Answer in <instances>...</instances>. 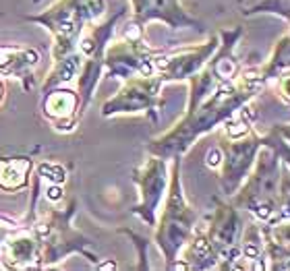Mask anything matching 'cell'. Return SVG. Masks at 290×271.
Returning <instances> with one entry per match:
<instances>
[{
	"mask_svg": "<svg viewBox=\"0 0 290 271\" xmlns=\"http://www.w3.org/2000/svg\"><path fill=\"white\" fill-rule=\"evenodd\" d=\"M240 38V29L222 33V48L205 62L201 70L189 79L191 93L189 106L182 118L168 133L154 139L147 145V153L164 160L182 156L201 135L222 124L232 114H236L249 98L263 89L265 79L257 70H247L236 83L238 62L232 56V48Z\"/></svg>",
	"mask_w": 290,
	"mask_h": 271,
	"instance_id": "cell-1",
	"label": "cell"
},
{
	"mask_svg": "<svg viewBox=\"0 0 290 271\" xmlns=\"http://www.w3.org/2000/svg\"><path fill=\"white\" fill-rule=\"evenodd\" d=\"M33 201L36 195L31 197V209L27 214L29 219V230L36 236L38 246H40V257H42V269L54 267L60 263L68 255H83L87 261L98 263L96 253H91V240L85 238L81 232L73 228V216L77 203L71 201L68 207L58 209V207H48L44 214L33 216Z\"/></svg>",
	"mask_w": 290,
	"mask_h": 271,
	"instance_id": "cell-2",
	"label": "cell"
},
{
	"mask_svg": "<svg viewBox=\"0 0 290 271\" xmlns=\"http://www.w3.org/2000/svg\"><path fill=\"white\" fill-rule=\"evenodd\" d=\"M106 10V0H56L52 6L42 10L40 15H29L25 21L38 23L52 33V62L62 60L64 56L77 50L81 33L89 23Z\"/></svg>",
	"mask_w": 290,
	"mask_h": 271,
	"instance_id": "cell-3",
	"label": "cell"
},
{
	"mask_svg": "<svg viewBox=\"0 0 290 271\" xmlns=\"http://www.w3.org/2000/svg\"><path fill=\"white\" fill-rule=\"evenodd\" d=\"M172 178L166 195V203L162 209V216L156 221V236L154 242L166 257L168 267H174L178 261V255L193 238V232L199 223V216L189 207L180 184V156L172 158Z\"/></svg>",
	"mask_w": 290,
	"mask_h": 271,
	"instance_id": "cell-4",
	"label": "cell"
},
{
	"mask_svg": "<svg viewBox=\"0 0 290 271\" xmlns=\"http://www.w3.org/2000/svg\"><path fill=\"white\" fill-rule=\"evenodd\" d=\"M162 85L164 79L160 75H135L124 79L120 91L112 96L102 106V116H116V114H137L143 112L152 116V120L158 122V112L162 108Z\"/></svg>",
	"mask_w": 290,
	"mask_h": 271,
	"instance_id": "cell-5",
	"label": "cell"
},
{
	"mask_svg": "<svg viewBox=\"0 0 290 271\" xmlns=\"http://www.w3.org/2000/svg\"><path fill=\"white\" fill-rule=\"evenodd\" d=\"M278 160H280V156L276 149L259 156L257 168H255L251 180L242 186V191L234 199V207H247L255 214V217L263 221L272 217V214L278 209V193H280L276 191V184L280 182V176L276 170Z\"/></svg>",
	"mask_w": 290,
	"mask_h": 271,
	"instance_id": "cell-6",
	"label": "cell"
},
{
	"mask_svg": "<svg viewBox=\"0 0 290 271\" xmlns=\"http://www.w3.org/2000/svg\"><path fill=\"white\" fill-rule=\"evenodd\" d=\"M168 160L149 153V158L133 172V180L139 188V203L133 214L141 217L147 226H156L160 205L166 197L168 186Z\"/></svg>",
	"mask_w": 290,
	"mask_h": 271,
	"instance_id": "cell-7",
	"label": "cell"
},
{
	"mask_svg": "<svg viewBox=\"0 0 290 271\" xmlns=\"http://www.w3.org/2000/svg\"><path fill=\"white\" fill-rule=\"evenodd\" d=\"M218 50V38H212L207 44L201 46H189V48H176V50H156V75L164 79V83L170 81H182L191 79L197 70H201L205 62L214 56Z\"/></svg>",
	"mask_w": 290,
	"mask_h": 271,
	"instance_id": "cell-8",
	"label": "cell"
},
{
	"mask_svg": "<svg viewBox=\"0 0 290 271\" xmlns=\"http://www.w3.org/2000/svg\"><path fill=\"white\" fill-rule=\"evenodd\" d=\"M265 147V139L257 135H245L238 139H228L222 141V191L224 195H234L240 180L245 178L249 172L251 163L257 156V151Z\"/></svg>",
	"mask_w": 290,
	"mask_h": 271,
	"instance_id": "cell-9",
	"label": "cell"
},
{
	"mask_svg": "<svg viewBox=\"0 0 290 271\" xmlns=\"http://www.w3.org/2000/svg\"><path fill=\"white\" fill-rule=\"evenodd\" d=\"M42 114L48 120L54 131L58 133H71L79 122V116L83 112V104L77 89L68 85H58L42 91Z\"/></svg>",
	"mask_w": 290,
	"mask_h": 271,
	"instance_id": "cell-10",
	"label": "cell"
},
{
	"mask_svg": "<svg viewBox=\"0 0 290 271\" xmlns=\"http://www.w3.org/2000/svg\"><path fill=\"white\" fill-rule=\"evenodd\" d=\"M133 4V21L145 27L149 21H162L172 29L195 27L203 29V25L195 17L180 6V0H131Z\"/></svg>",
	"mask_w": 290,
	"mask_h": 271,
	"instance_id": "cell-11",
	"label": "cell"
},
{
	"mask_svg": "<svg viewBox=\"0 0 290 271\" xmlns=\"http://www.w3.org/2000/svg\"><path fill=\"white\" fill-rule=\"evenodd\" d=\"M0 263L6 269H42L40 246L29 230V219L0 246Z\"/></svg>",
	"mask_w": 290,
	"mask_h": 271,
	"instance_id": "cell-12",
	"label": "cell"
},
{
	"mask_svg": "<svg viewBox=\"0 0 290 271\" xmlns=\"http://www.w3.org/2000/svg\"><path fill=\"white\" fill-rule=\"evenodd\" d=\"M33 168H36V163L27 156L0 158V191L17 193L29 188Z\"/></svg>",
	"mask_w": 290,
	"mask_h": 271,
	"instance_id": "cell-13",
	"label": "cell"
},
{
	"mask_svg": "<svg viewBox=\"0 0 290 271\" xmlns=\"http://www.w3.org/2000/svg\"><path fill=\"white\" fill-rule=\"evenodd\" d=\"M27 223V219H10L6 216H0V246H2L15 232H19Z\"/></svg>",
	"mask_w": 290,
	"mask_h": 271,
	"instance_id": "cell-14",
	"label": "cell"
},
{
	"mask_svg": "<svg viewBox=\"0 0 290 271\" xmlns=\"http://www.w3.org/2000/svg\"><path fill=\"white\" fill-rule=\"evenodd\" d=\"M278 96L286 104H290V66L282 68L278 73Z\"/></svg>",
	"mask_w": 290,
	"mask_h": 271,
	"instance_id": "cell-15",
	"label": "cell"
},
{
	"mask_svg": "<svg viewBox=\"0 0 290 271\" xmlns=\"http://www.w3.org/2000/svg\"><path fill=\"white\" fill-rule=\"evenodd\" d=\"M207 166H222V149H212L210 153H207Z\"/></svg>",
	"mask_w": 290,
	"mask_h": 271,
	"instance_id": "cell-16",
	"label": "cell"
},
{
	"mask_svg": "<svg viewBox=\"0 0 290 271\" xmlns=\"http://www.w3.org/2000/svg\"><path fill=\"white\" fill-rule=\"evenodd\" d=\"M4 98H6V83H4V77H0V106H2Z\"/></svg>",
	"mask_w": 290,
	"mask_h": 271,
	"instance_id": "cell-17",
	"label": "cell"
},
{
	"mask_svg": "<svg viewBox=\"0 0 290 271\" xmlns=\"http://www.w3.org/2000/svg\"><path fill=\"white\" fill-rule=\"evenodd\" d=\"M278 133H280L284 139L290 141V126H280V128H278Z\"/></svg>",
	"mask_w": 290,
	"mask_h": 271,
	"instance_id": "cell-18",
	"label": "cell"
}]
</instances>
